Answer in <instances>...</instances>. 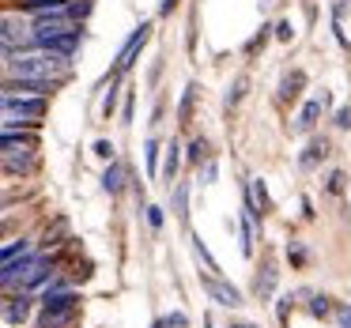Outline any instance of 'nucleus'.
Masks as SVG:
<instances>
[{"mask_svg":"<svg viewBox=\"0 0 351 328\" xmlns=\"http://www.w3.org/2000/svg\"><path fill=\"white\" fill-rule=\"evenodd\" d=\"M302 87H306V72H291V76H283V84H280V99L295 102L298 94H302Z\"/></svg>","mask_w":351,"mask_h":328,"instance_id":"9d476101","label":"nucleus"},{"mask_svg":"<svg viewBox=\"0 0 351 328\" xmlns=\"http://www.w3.org/2000/svg\"><path fill=\"white\" fill-rule=\"evenodd\" d=\"M234 328H257V325H234Z\"/></svg>","mask_w":351,"mask_h":328,"instance_id":"2f4dec72","label":"nucleus"},{"mask_svg":"<svg viewBox=\"0 0 351 328\" xmlns=\"http://www.w3.org/2000/svg\"><path fill=\"white\" fill-rule=\"evenodd\" d=\"M8 72L16 79H53L64 72V57L49 53V49H38V53H16L8 57Z\"/></svg>","mask_w":351,"mask_h":328,"instance_id":"f257e3e1","label":"nucleus"},{"mask_svg":"<svg viewBox=\"0 0 351 328\" xmlns=\"http://www.w3.org/2000/svg\"><path fill=\"white\" fill-rule=\"evenodd\" d=\"M193 253H197V260H204V268H208V272H219V264L212 260V253L204 249V242H200L197 234H193Z\"/></svg>","mask_w":351,"mask_h":328,"instance_id":"a211bd4d","label":"nucleus"},{"mask_svg":"<svg viewBox=\"0 0 351 328\" xmlns=\"http://www.w3.org/2000/svg\"><path fill=\"white\" fill-rule=\"evenodd\" d=\"M178 162H182V155H178V144H170V147H167V159H162V177H167V185L174 181Z\"/></svg>","mask_w":351,"mask_h":328,"instance_id":"dca6fc26","label":"nucleus"},{"mask_svg":"<svg viewBox=\"0 0 351 328\" xmlns=\"http://www.w3.org/2000/svg\"><path fill=\"white\" fill-rule=\"evenodd\" d=\"M42 302H46V310H72V305H80V298L76 294H69V290H61V294H49L46 290V298H42Z\"/></svg>","mask_w":351,"mask_h":328,"instance_id":"9b49d317","label":"nucleus"},{"mask_svg":"<svg viewBox=\"0 0 351 328\" xmlns=\"http://www.w3.org/2000/svg\"><path fill=\"white\" fill-rule=\"evenodd\" d=\"M95 155H102V159H114V144H106V140H99V144H95Z\"/></svg>","mask_w":351,"mask_h":328,"instance_id":"393cba45","label":"nucleus"},{"mask_svg":"<svg viewBox=\"0 0 351 328\" xmlns=\"http://www.w3.org/2000/svg\"><path fill=\"white\" fill-rule=\"evenodd\" d=\"M185 204H189V185H178V189H174V215H178V219H185V215H189V212H185Z\"/></svg>","mask_w":351,"mask_h":328,"instance_id":"f3484780","label":"nucleus"},{"mask_svg":"<svg viewBox=\"0 0 351 328\" xmlns=\"http://www.w3.org/2000/svg\"><path fill=\"white\" fill-rule=\"evenodd\" d=\"M152 328H174V320H170V317H167V320H155Z\"/></svg>","mask_w":351,"mask_h":328,"instance_id":"7c9ffc66","label":"nucleus"},{"mask_svg":"<svg viewBox=\"0 0 351 328\" xmlns=\"http://www.w3.org/2000/svg\"><path fill=\"white\" fill-rule=\"evenodd\" d=\"M336 325H340V328H351V305H343V310H340V317H336Z\"/></svg>","mask_w":351,"mask_h":328,"instance_id":"c85d7f7f","label":"nucleus"},{"mask_svg":"<svg viewBox=\"0 0 351 328\" xmlns=\"http://www.w3.org/2000/svg\"><path fill=\"white\" fill-rule=\"evenodd\" d=\"M272 287H276V268L265 264V268H261V275H257V283H253V290H257L261 298H268V294H272Z\"/></svg>","mask_w":351,"mask_h":328,"instance_id":"4468645a","label":"nucleus"},{"mask_svg":"<svg viewBox=\"0 0 351 328\" xmlns=\"http://www.w3.org/2000/svg\"><path fill=\"white\" fill-rule=\"evenodd\" d=\"M328 189H332V192H340V189H343V174H332V181H328Z\"/></svg>","mask_w":351,"mask_h":328,"instance_id":"c756f323","label":"nucleus"},{"mask_svg":"<svg viewBox=\"0 0 351 328\" xmlns=\"http://www.w3.org/2000/svg\"><path fill=\"white\" fill-rule=\"evenodd\" d=\"M204 155H208V144H204V140H193V144H189V159L200 162Z\"/></svg>","mask_w":351,"mask_h":328,"instance_id":"4be33fe9","label":"nucleus"},{"mask_svg":"<svg viewBox=\"0 0 351 328\" xmlns=\"http://www.w3.org/2000/svg\"><path fill=\"white\" fill-rule=\"evenodd\" d=\"M204 290L215 298L219 305H227V310H234V305H242V294H238V287H230V283H223V279H215V275H204Z\"/></svg>","mask_w":351,"mask_h":328,"instance_id":"39448f33","label":"nucleus"},{"mask_svg":"<svg viewBox=\"0 0 351 328\" xmlns=\"http://www.w3.org/2000/svg\"><path fill=\"white\" fill-rule=\"evenodd\" d=\"M27 253H31V245L27 242H12V245H4V264H8V260H16V257H27Z\"/></svg>","mask_w":351,"mask_h":328,"instance_id":"412c9836","label":"nucleus"},{"mask_svg":"<svg viewBox=\"0 0 351 328\" xmlns=\"http://www.w3.org/2000/svg\"><path fill=\"white\" fill-rule=\"evenodd\" d=\"M155 162H159V144L152 140V144H147V170H152V174H155Z\"/></svg>","mask_w":351,"mask_h":328,"instance_id":"b1692460","label":"nucleus"},{"mask_svg":"<svg viewBox=\"0 0 351 328\" xmlns=\"http://www.w3.org/2000/svg\"><path fill=\"white\" fill-rule=\"evenodd\" d=\"M310 313H313V317H325V313H328V298H325V294H321V298H313Z\"/></svg>","mask_w":351,"mask_h":328,"instance_id":"5701e85b","label":"nucleus"},{"mask_svg":"<svg viewBox=\"0 0 351 328\" xmlns=\"http://www.w3.org/2000/svg\"><path fill=\"white\" fill-rule=\"evenodd\" d=\"M49 275V260H42V257H34V264H31V272L19 279V287H34V283H42Z\"/></svg>","mask_w":351,"mask_h":328,"instance_id":"f8f14e48","label":"nucleus"},{"mask_svg":"<svg viewBox=\"0 0 351 328\" xmlns=\"http://www.w3.org/2000/svg\"><path fill=\"white\" fill-rule=\"evenodd\" d=\"M76 317H80V305H72V310H46L38 328H69V325H76Z\"/></svg>","mask_w":351,"mask_h":328,"instance_id":"0eeeda50","label":"nucleus"},{"mask_svg":"<svg viewBox=\"0 0 351 328\" xmlns=\"http://www.w3.org/2000/svg\"><path fill=\"white\" fill-rule=\"evenodd\" d=\"M34 144H19L16 147V140H4V170H8V174H27V170L34 166Z\"/></svg>","mask_w":351,"mask_h":328,"instance_id":"7ed1b4c3","label":"nucleus"},{"mask_svg":"<svg viewBox=\"0 0 351 328\" xmlns=\"http://www.w3.org/2000/svg\"><path fill=\"white\" fill-rule=\"evenodd\" d=\"M321 110H325V94H317V99H310L302 106V114H298V121H295V132H310L313 125H317Z\"/></svg>","mask_w":351,"mask_h":328,"instance_id":"423d86ee","label":"nucleus"},{"mask_svg":"<svg viewBox=\"0 0 351 328\" xmlns=\"http://www.w3.org/2000/svg\"><path fill=\"white\" fill-rule=\"evenodd\" d=\"M46 117V99H16V94H4V129H16V125H38Z\"/></svg>","mask_w":351,"mask_h":328,"instance_id":"f03ea898","label":"nucleus"},{"mask_svg":"<svg viewBox=\"0 0 351 328\" xmlns=\"http://www.w3.org/2000/svg\"><path fill=\"white\" fill-rule=\"evenodd\" d=\"M27 313H31V298H27V294L8 298V305H4V320H8V325H23Z\"/></svg>","mask_w":351,"mask_h":328,"instance_id":"6e6552de","label":"nucleus"},{"mask_svg":"<svg viewBox=\"0 0 351 328\" xmlns=\"http://www.w3.org/2000/svg\"><path fill=\"white\" fill-rule=\"evenodd\" d=\"M197 91H200L197 84L185 87V99H182V106H178V117H182V125H189V117H193V102H197Z\"/></svg>","mask_w":351,"mask_h":328,"instance_id":"2eb2a0df","label":"nucleus"},{"mask_svg":"<svg viewBox=\"0 0 351 328\" xmlns=\"http://www.w3.org/2000/svg\"><path fill=\"white\" fill-rule=\"evenodd\" d=\"M147 38H152V23H140V31L132 34L129 42H125L121 57H117V72H129L132 64H136V57H140V49L147 46Z\"/></svg>","mask_w":351,"mask_h":328,"instance_id":"20e7f679","label":"nucleus"},{"mask_svg":"<svg viewBox=\"0 0 351 328\" xmlns=\"http://www.w3.org/2000/svg\"><path fill=\"white\" fill-rule=\"evenodd\" d=\"M250 200H253V204H261V207H268V192H265V181H261V177H253V185H250Z\"/></svg>","mask_w":351,"mask_h":328,"instance_id":"aec40b11","label":"nucleus"},{"mask_svg":"<svg viewBox=\"0 0 351 328\" xmlns=\"http://www.w3.org/2000/svg\"><path fill=\"white\" fill-rule=\"evenodd\" d=\"M291 34H295V31H291V23L283 19V23L276 27V38H280V42H291Z\"/></svg>","mask_w":351,"mask_h":328,"instance_id":"bb28decb","label":"nucleus"},{"mask_svg":"<svg viewBox=\"0 0 351 328\" xmlns=\"http://www.w3.org/2000/svg\"><path fill=\"white\" fill-rule=\"evenodd\" d=\"M245 87H250V79H245V76H238V79H234V87L227 91V106H238V102H242Z\"/></svg>","mask_w":351,"mask_h":328,"instance_id":"6ab92c4d","label":"nucleus"},{"mask_svg":"<svg viewBox=\"0 0 351 328\" xmlns=\"http://www.w3.org/2000/svg\"><path fill=\"white\" fill-rule=\"evenodd\" d=\"M121 181H125L121 166H117V162H110V170L102 174V189H106L110 197H117V192H121Z\"/></svg>","mask_w":351,"mask_h":328,"instance_id":"ddd939ff","label":"nucleus"},{"mask_svg":"<svg viewBox=\"0 0 351 328\" xmlns=\"http://www.w3.org/2000/svg\"><path fill=\"white\" fill-rule=\"evenodd\" d=\"M336 125H340V129H351V106H343L340 114H336Z\"/></svg>","mask_w":351,"mask_h":328,"instance_id":"cd10ccee","label":"nucleus"},{"mask_svg":"<svg viewBox=\"0 0 351 328\" xmlns=\"http://www.w3.org/2000/svg\"><path fill=\"white\" fill-rule=\"evenodd\" d=\"M147 223L159 230V227H162V207H147Z\"/></svg>","mask_w":351,"mask_h":328,"instance_id":"a878e982","label":"nucleus"},{"mask_svg":"<svg viewBox=\"0 0 351 328\" xmlns=\"http://www.w3.org/2000/svg\"><path fill=\"white\" fill-rule=\"evenodd\" d=\"M325 155H328V140H310V147L298 155V166H302V170H313L321 159H325Z\"/></svg>","mask_w":351,"mask_h":328,"instance_id":"1a4fd4ad","label":"nucleus"}]
</instances>
